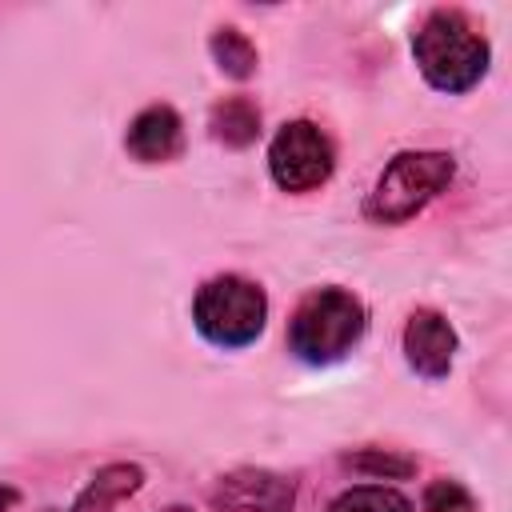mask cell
<instances>
[{
  "label": "cell",
  "mask_w": 512,
  "mask_h": 512,
  "mask_svg": "<svg viewBox=\"0 0 512 512\" xmlns=\"http://www.w3.org/2000/svg\"><path fill=\"white\" fill-rule=\"evenodd\" d=\"M412 52L424 80L440 92H468L488 72V40L456 8H436L416 28Z\"/></svg>",
  "instance_id": "cell-1"
},
{
  "label": "cell",
  "mask_w": 512,
  "mask_h": 512,
  "mask_svg": "<svg viewBox=\"0 0 512 512\" xmlns=\"http://www.w3.org/2000/svg\"><path fill=\"white\" fill-rule=\"evenodd\" d=\"M364 336V308L344 288L308 292L288 320V348L304 364H332Z\"/></svg>",
  "instance_id": "cell-2"
},
{
  "label": "cell",
  "mask_w": 512,
  "mask_h": 512,
  "mask_svg": "<svg viewBox=\"0 0 512 512\" xmlns=\"http://www.w3.org/2000/svg\"><path fill=\"white\" fill-rule=\"evenodd\" d=\"M452 172L456 164L448 152H400L380 172L364 204V216L376 224H404L452 184Z\"/></svg>",
  "instance_id": "cell-3"
},
{
  "label": "cell",
  "mask_w": 512,
  "mask_h": 512,
  "mask_svg": "<svg viewBox=\"0 0 512 512\" xmlns=\"http://www.w3.org/2000/svg\"><path fill=\"white\" fill-rule=\"evenodd\" d=\"M268 300L264 288L244 276H212L192 304V320L216 348H244L264 332Z\"/></svg>",
  "instance_id": "cell-4"
},
{
  "label": "cell",
  "mask_w": 512,
  "mask_h": 512,
  "mask_svg": "<svg viewBox=\"0 0 512 512\" xmlns=\"http://www.w3.org/2000/svg\"><path fill=\"white\" fill-rule=\"evenodd\" d=\"M268 168L284 192L320 188L332 176V144L316 124L292 120L276 132V140L268 148Z\"/></svg>",
  "instance_id": "cell-5"
},
{
  "label": "cell",
  "mask_w": 512,
  "mask_h": 512,
  "mask_svg": "<svg viewBox=\"0 0 512 512\" xmlns=\"http://www.w3.org/2000/svg\"><path fill=\"white\" fill-rule=\"evenodd\" d=\"M212 508L220 512H292L296 504V488L292 480L264 472V468H240L216 480V488L208 492Z\"/></svg>",
  "instance_id": "cell-6"
},
{
  "label": "cell",
  "mask_w": 512,
  "mask_h": 512,
  "mask_svg": "<svg viewBox=\"0 0 512 512\" xmlns=\"http://www.w3.org/2000/svg\"><path fill=\"white\" fill-rule=\"evenodd\" d=\"M452 352H456L452 324L440 312H432V308H416L408 316V328H404V356H408V364L420 376L440 380L452 368Z\"/></svg>",
  "instance_id": "cell-7"
},
{
  "label": "cell",
  "mask_w": 512,
  "mask_h": 512,
  "mask_svg": "<svg viewBox=\"0 0 512 512\" xmlns=\"http://www.w3.org/2000/svg\"><path fill=\"white\" fill-rule=\"evenodd\" d=\"M128 152L144 164H160V160H172L184 144V124L180 116L168 108V104H152L144 108L132 124H128Z\"/></svg>",
  "instance_id": "cell-8"
},
{
  "label": "cell",
  "mask_w": 512,
  "mask_h": 512,
  "mask_svg": "<svg viewBox=\"0 0 512 512\" xmlns=\"http://www.w3.org/2000/svg\"><path fill=\"white\" fill-rule=\"evenodd\" d=\"M140 484H144V472H140L136 464H108V468H100V472L88 480V488L76 496L72 512H112V508H116L120 500H128Z\"/></svg>",
  "instance_id": "cell-9"
},
{
  "label": "cell",
  "mask_w": 512,
  "mask_h": 512,
  "mask_svg": "<svg viewBox=\"0 0 512 512\" xmlns=\"http://www.w3.org/2000/svg\"><path fill=\"white\" fill-rule=\"evenodd\" d=\"M208 128H212L216 140H224L232 148H244V144H252L260 136V108L248 96H228V100H220L212 108Z\"/></svg>",
  "instance_id": "cell-10"
},
{
  "label": "cell",
  "mask_w": 512,
  "mask_h": 512,
  "mask_svg": "<svg viewBox=\"0 0 512 512\" xmlns=\"http://www.w3.org/2000/svg\"><path fill=\"white\" fill-rule=\"evenodd\" d=\"M212 56H216L220 72H228V76H236V80H248V76L256 72V48H252V40H248L244 32H236V28H220V32L212 36Z\"/></svg>",
  "instance_id": "cell-11"
},
{
  "label": "cell",
  "mask_w": 512,
  "mask_h": 512,
  "mask_svg": "<svg viewBox=\"0 0 512 512\" xmlns=\"http://www.w3.org/2000/svg\"><path fill=\"white\" fill-rule=\"evenodd\" d=\"M328 512H412V504L392 488L368 484V488H348L344 496H336Z\"/></svg>",
  "instance_id": "cell-12"
},
{
  "label": "cell",
  "mask_w": 512,
  "mask_h": 512,
  "mask_svg": "<svg viewBox=\"0 0 512 512\" xmlns=\"http://www.w3.org/2000/svg\"><path fill=\"white\" fill-rule=\"evenodd\" d=\"M344 464L356 468V472H368V476H412L416 472V460L412 456H392V452H380V448L356 452Z\"/></svg>",
  "instance_id": "cell-13"
},
{
  "label": "cell",
  "mask_w": 512,
  "mask_h": 512,
  "mask_svg": "<svg viewBox=\"0 0 512 512\" xmlns=\"http://www.w3.org/2000/svg\"><path fill=\"white\" fill-rule=\"evenodd\" d=\"M424 512H472V496L456 480H436L424 492Z\"/></svg>",
  "instance_id": "cell-14"
},
{
  "label": "cell",
  "mask_w": 512,
  "mask_h": 512,
  "mask_svg": "<svg viewBox=\"0 0 512 512\" xmlns=\"http://www.w3.org/2000/svg\"><path fill=\"white\" fill-rule=\"evenodd\" d=\"M12 504H16V492H12L8 484H0V512H8Z\"/></svg>",
  "instance_id": "cell-15"
},
{
  "label": "cell",
  "mask_w": 512,
  "mask_h": 512,
  "mask_svg": "<svg viewBox=\"0 0 512 512\" xmlns=\"http://www.w3.org/2000/svg\"><path fill=\"white\" fill-rule=\"evenodd\" d=\"M164 512H192V508H184V504H172V508H164Z\"/></svg>",
  "instance_id": "cell-16"
}]
</instances>
